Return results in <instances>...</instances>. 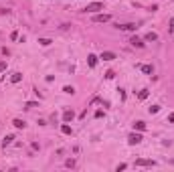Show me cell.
Masks as SVG:
<instances>
[{"instance_id": "cell-1", "label": "cell", "mask_w": 174, "mask_h": 172, "mask_svg": "<svg viewBox=\"0 0 174 172\" xmlns=\"http://www.w3.org/2000/svg\"><path fill=\"white\" fill-rule=\"evenodd\" d=\"M99 10H103V2H89L83 8V12H99Z\"/></svg>"}, {"instance_id": "cell-2", "label": "cell", "mask_w": 174, "mask_h": 172, "mask_svg": "<svg viewBox=\"0 0 174 172\" xmlns=\"http://www.w3.org/2000/svg\"><path fill=\"white\" fill-rule=\"evenodd\" d=\"M93 20H95V23H109V20H111V16H109V14H95V16H93Z\"/></svg>"}, {"instance_id": "cell-3", "label": "cell", "mask_w": 174, "mask_h": 172, "mask_svg": "<svg viewBox=\"0 0 174 172\" xmlns=\"http://www.w3.org/2000/svg\"><path fill=\"white\" fill-rule=\"evenodd\" d=\"M144 138H142V134H130V138H128V142L130 144H140Z\"/></svg>"}, {"instance_id": "cell-4", "label": "cell", "mask_w": 174, "mask_h": 172, "mask_svg": "<svg viewBox=\"0 0 174 172\" xmlns=\"http://www.w3.org/2000/svg\"><path fill=\"white\" fill-rule=\"evenodd\" d=\"M117 28H119V31H136L138 26L134 23H126V24H117Z\"/></svg>"}, {"instance_id": "cell-5", "label": "cell", "mask_w": 174, "mask_h": 172, "mask_svg": "<svg viewBox=\"0 0 174 172\" xmlns=\"http://www.w3.org/2000/svg\"><path fill=\"white\" fill-rule=\"evenodd\" d=\"M136 166H156V162H154V160H144V158H140V160H136Z\"/></svg>"}, {"instance_id": "cell-6", "label": "cell", "mask_w": 174, "mask_h": 172, "mask_svg": "<svg viewBox=\"0 0 174 172\" xmlns=\"http://www.w3.org/2000/svg\"><path fill=\"white\" fill-rule=\"evenodd\" d=\"M101 59H103V61H114V59H116V53H111V51H103V53H101Z\"/></svg>"}, {"instance_id": "cell-7", "label": "cell", "mask_w": 174, "mask_h": 172, "mask_svg": "<svg viewBox=\"0 0 174 172\" xmlns=\"http://www.w3.org/2000/svg\"><path fill=\"white\" fill-rule=\"evenodd\" d=\"M130 43H132L134 47H138V49H142V47H144L142 39H138V36H132V39H130Z\"/></svg>"}, {"instance_id": "cell-8", "label": "cell", "mask_w": 174, "mask_h": 172, "mask_svg": "<svg viewBox=\"0 0 174 172\" xmlns=\"http://www.w3.org/2000/svg\"><path fill=\"white\" fill-rule=\"evenodd\" d=\"M138 69L142 71V73H148V75H150V73H154V69H152V65H138Z\"/></svg>"}, {"instance_id": "cell-9", "label": "cell", "mask_w": 174, "mask_h": 172, "mask_svg": "<svg viewBox=\"0 0 174 172\" xmlns=\"http://www.w3.org/2000/svg\"><path fill=\"white\" fill-rule=\"evenodd\" d=\"M20 79H23V73H18V71H16V73H12V77H10L12 83H18Z\"/></svg>"}, {"instance_id": "cell-10", "label": "cell", "mask_w": 174, "mask_h": 172, "mask_svg": "<svg viewBox=\"0 0 174 172\" xmlns=\"http://www.w3.org/2000/svg\"><path fill=\"white\" fill-rule=\"evenodd\" d=\"M87 63H89V67H95V65H97V57H95V55H89V57H87Z\"/></svg>"}, {"instance_id": "cell-11", "label": "cell", "mask_w": 174, "mask_h": 172, "mask_svg": "<svg viewBox=\"0 0 174 172\" xmlns=\"http://www.w3.org/2000/svg\"><path fill=\"white\" fill-rule=\"evenodd\" d=\"M61 132H63V134H67V136H69V134H73L71 126H67V124H63V126H61Z\"/></svg>"}, {"instance_id": "cell-12", "label": "cell", "mask_w": 174, "mask_h": 172, "mask_svg": "<svg viewBox=\"0 0 174 172\" xmlns=\"http://www.w3.org/2000/svg\"><path fill=\"white\" fill-rule=\"evenodd\" d=\"M134 128H136V130H140V132H144V130H146V124H144V122H136V124H134Z\"/></svg>"}, {"instance_id": "cell-13", "label": "cell", "mask_w": 174, "mask_h": 172, "mask_svg": "<svg viewBox=\"0 0 174 172\" xmlns=\"http://www.w3.org/2000/svg\"><path fill=\"white\" fill-rule=\"evenodd\" d=\"M12 126H14V128H24L26 124H24L23 120H14V122H12Z\"/></svg>"}, {"instance_id": "cell-14", "label": "cell", "mask_w": 174, "mask_h": 172, "mask_svg": "<svg viewBox=\"0 0 174 172\" xmlns=\"http://www.w3.org/2000/svg\"><path fill=\"white\" fill-rule=\"evenodd\" d=\"M63 120H65V122H69V120H73V112H69V109H67V112L63 114Z\"/></svg>"}, {"instance_id": "cell-15", "label": "cell", "mask_w": 174, "mask_h": 172, "mask_svg": "<svg viewBox=\"0 0 174 172\" xmlns=\"http://www.w3.org/2000/svg\"><path fill=\"white\" fill-rule=\"evenodd\" d=\"M156 39H158V34L156 33H148L146 34V41H156Z\"/></svg>"}, {"instance_id": "cell-16", "label": "cell", "mask_w": 174, "mask_h": 172, "mask_svg": "<svg viewBox=\"0 0 174 172\" xmlns=\"http://www.w3.org/2000/svg\"><path fill=\"white\" fill-rule=\"evenodd\" d=\"M12 140H14V138H12V136H6V138H4V140H2V146H8V144H10Z\"/></svg>"}, {"instance_id": "cell-17", "label": "cell", "mask_w": 174, "mask_h": 172, "mask_svg": "<svg viewBox=\"0 0 174 172\" xmlns=\"http://www.w3.org/2000/svg\"><path fill=\"white\" fill-rule=\"evenodd\" d=\"M138 97L140 99H146V97H148V89H142V91L138 93Z\"/></svg>"}, {"instance_id": "cell-18", "label": "cell", "mask_w": 174, "mask_h": 172, "mask_svg": "<svg viewBox=\"0 0 174 172\" xmlns=\"http://www.w3.org/2000/svg\"><path fill=\"white\" fill-rule=\"evenodd\" d=\"M39 43H41L43 47H49L51 45V39H39Z\"/></svg>"}, {"instance_id": "cell-19", "label": "cell", "mask_w": 174, "mask_h": 172, "mask_svg": "<svg viewBox=\"0 0 174 172\" xmlns=\"http://www.w3.org/2000/svg\"><path fill=\"white\" fill-rule=\"evenodd\" d=\"M158 109H160V105H152V107H150V114H158Z\"/></svg>"}, {"instance_id": "cell-20", "label": "cell", "mask_w": 174, "mask_h": 172, "mask_svg": "<svg viewBox=\"0 0 174 172\" xmlns=\"http://www.w3.org/2000/svg\"><path fill=\"white\" fill-rule=\"evenodd\" d=\"M63 91H65V93H75V89H73V87H69V85H67V87H65Z\"/></svg>"}, {"instance_id": "cell-21", "label": "cell", "mask_w": 174, "mask_h": 172, "mask_svg": "<svg viewBox=\"0 0 174 172\" xmlns=\"http://www.w3.org/2000/svg\"><path fill=\"white\" fill-rule=\"evenodd\" d=\"M4 69H6V61H0V73H2Z\"/></svg>"}, {"instance_id": "cell-22", "label": "cell", "mask_w": 174, "mask_h": 172, "mask_svg": "<svg viewBox=\"0 0 174 172\" xmlns=\"http://www.w3.org/2000/svg\"><path fill=\"white\" fill-rule=\"evenodd\" d=\"M170 33H174V18H170Z\"/></svg>"}, {"instance_id": "cell-23", "label": "cell", "mask_w": 174, "mask_h": 172, "mask_svg": "<svg viewBox=\"0 0 174 172\" xmlns=\"http://www.w3.org/2000/svg\"><path fill=\"white\" fill-rule=\"evenodd\" d=\"M168 120H170V122L174 124V114H170V115H168Z\"/></svg>"}, {"instance_id": "cell-24", "label": "cell", "mask_w": 174, "mask_h": 172, "mask_svg": "<svg viewBox=\"0 0 174 172\" xmlns=\"http://www.w3.org/2000/svg\"><path fill=\"white\" fill-rule=\"evenodd\" d=\"M170 162H172V164H174V160H170Z\"/></svg>"}]
</instances>
